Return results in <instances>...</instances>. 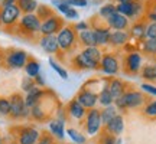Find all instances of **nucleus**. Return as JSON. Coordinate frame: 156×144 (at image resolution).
<instances>
[{"label":"nucleus","mask_w":156,"mask_h":144,"mask_svg":"<svg viewBox=\"0 0 156 144\" xmlns=\"http://www.w3.org/2000/svg\"><path fill=\"white\" fill-rule=\"evenodd\" d=\"M145 95L142 92L130 89L114 100V105L117 110H136L139 107L145 105Z\"/></svg>","instance_id":"obj_1"},{"label":"nucleus","mask_w":156,"mask_h":144,"mask_svg":"<svg viewBox=\"0 0 156 144\" xmlns=\"http://www.w3.org/2000/svg\"><path fill=\"white\" fill-rule=\"evenodd\" d=\"M56 39H58V45L59 49L64 52L71 50L78 42V32L71 26V25H65L64 28L56 33Z\"/></svg>","instance_id":"obj_2"},{"label":"nucleus","mask_w":156,"mask_h":144,"mask_svg":"<svg viewBox=\"0 0 156 144\" xmlns=\"http://www.w3.org/2000/svg\"><path fill=\"white\" fill-rule=\"evenodd\" d=\"M101 127H103V120H101V112L98 108H91L87 110V114L84 117V128L85 133L88 135H97L100 133Z\"/></svg>","instance_id":"obj_3"},{"label":"nucleus","mask_w":156,"mask_h":144,"mask_svg":"<svg viewBox=\"0 0 156 144\" xmlns=\"http://www.w3.org/2000/svg\"><path fill=\"white\" fill-rule=\"evenodd\" d=\"M10 101V114L9 115L12 118H26L30 115V108L25 104V97H22L20 94H13L9 98Z\"/></svg>","instance_id":"obj_4"},{"label":"nucleus","mask_w":156,"mask_h":144,"mask_svg":"<svg viewBox=\"0 0 156 144\" xmlns=\"http://www.w3.org/2000/svg\"><path fill=\"white\" fill-rule=\"evenodd\" d=\"M116 10L130 19H137L143 12V3L140 0H130V2H122V3H117L116 5Z\"/></svg>","instance_id":"obj_5"},{"label":"nucleus","mask_w":156,"mask_h":144,"mask_svg":"<svg viewBox=\"0 0 156 144\" xmlns=\"http://www.w3.org/2000/svg\"><path fill=\"white\" fill-rule=\"evenodd\" d=\"M104 75L108 77H116L120 72V61L114 53H103V58L100 61V67H98Z\"/></svg>","instance_id":"obj_6"},{"label":"nucleus","mask_w":156,"mask_h":144,"mask_svg":"<svg viewBox=\"0 0 156 144\" xmlns=\"http://www.w3.org/2000/svg\"><path fill=\"white\" fill-rule=\"evenodd\" d=\"M28 61H29L28 52H25V50H22V49L10 50L5 58L6 67L10 68V69H20V68H25V65H26Z\"/></svg>","instance_id":"obj_7"},{"label":"nucleus","mask_w":156,"mask_h":144,"mask_svg":"<svg viewBox=\"0 0 156 144\" xmlns=\"http://www.w3.org/2000/svg\"><path fill=\"white\" fill-rule=\"evenodd\" d=\"M143 67V58L139 52H130L124 56L123 61V71L129 75H136Z\"/></svg>","instance_id":"obj_8"},{"label":"nucleus","mask_w":156,"mask_h":144,"mask_svg":"<svg viewBox=\"0 0 156 144\" xmlns=\"http://www.w3.org/2000/svg\"><path fill=\"white\" fill-rule=\"evenodd\" d=\"M41 19H39L35 13H28V15H23L19 19V29L26 32V33H41Z\"/></svg>","instance_id":"obj_9"},{"label":"nucleus","mask_w":156,"mask_h":144,"mask_svg":"<svg viewBox=\"0 0 156 144\" xmlns=\"http://www.w3.org/2000/svg\"><path fill=\"white\" fill-rule=\"evenodd\" d=\"M77 101L85 108V110L95 108L97 104H98V92L93 91V89L88 88V87H84V88L77 94Z\"/></svg>","instance_id":"obj_10"},{"label":"nucleus","mask_w":156,"mask_h":144,"mask_svg":"<svg viewBox=\"0 0 156 144\" xmlns=\"http://www.w3.org/2000/svg\"><path fill=\"white\" fill-rule=\"evenodd\" d=\"M65 26V22H64V19L61 16H54L48 17L46 20L42 22L41 25V33L42 35H56L62 28Z\"/></svg>","instance_id":"obj_11"},{"label":"nucleus","mask_w":156,"mask_h":144,"mask_svg":"<svg viewBox=\"0 0 156 144\" xmlns=\"http://www.w3.org/2000/svg\"><path fill=\"white\" fill-rule=\"evenodd\" d=\"M80 53L85 58V61L88 62L90 69H91V71L98 69V67H100V61H101V58H103V52L100 50L98 46H87V48H84Z\"/></svg>","instance_id":"obj_12"},{"label":"nucleus","mask_w":156,"mask_h":144,"mask_svg":"<svg viewBox=\"0 0 156 144\" xmlns=\"http://www.w3.org/2000/svg\"><path fill=\"white\" fill-rule=\"evenodd\" d=\"M22 17V12L16 5L7 6V7H2L0 10V23L5 26H10Z\"/></svg>","instance_id":"obj_13"},{"label":"nucleus","mask_w":156,"mask_h":144,"mask_svg":"<svg viewBox=\"0 0 156 144\" xmlns=\"http://www.w3.org/2000/svg\"><path fill=\"white\" fill-rule=\"evenodd\" d=\"M106 23L110 30H127L130 26V20L126 16L120 15L119 12H114L110 17H107Z\"/></svg>","instance_id":"obj_14"},{"label":"nucleus","mask_w":156,"mask_h":144,"mask_svg":"<svg viewBox=\"0 0 156 144\" xmlns=\"http://www.w3.org/2000/svg\"><path fill=\"white\" fill-rule=\"evenodd\" d=\"M41 139V133L35 127H25L20 130L17 135V143L19 144H36Z\"/></svg>","instance_id":"obj_15"},{"label":"nucleus","mask_w":156,"mask_h":144,"mask_svg":"<svg viewBox=\"0 0 156 144\" xmlns=\"http://www.w3.org/2000/svg\"><path fill=\"white\" fill-rule=\"evenodd\" d=\"M39 45L44 49V52L49 53V55H55L59 52V45H58L56 35H42Z\"/></svg>","instance_id":"obj_16"},{"label":"nucleus","mask_w":156,"mask_h":144,"mask_svg":"<svg viewBox=\"0 0 156 144\" xmlns=\"http://www.w3.org/2000/svg\"><path fill=\"white\" fill-rule=\"evenodd\" d=\"M106 125V130L108 134H112L114 137H119L122 135L123 131H124V118H123L122 114H116L110 121L104 124Z\"/></svg>","instance_id":"obj_17"},{"label":"nucleus","mask_w":156,"mask_h":144,"mask_svg":"<svg viewBox=\"0 0 156 144\" xmlns=\"http://www.w3.org/2000/svg\"><path fill=\"white\" fill-rule=\"evenodd\" d=\"M93 32L95 35V40H97V46H107L110 45V33L112 30L108 26H100V25H93Z\"/></svg>","instance_id":"obj_18"},{"label":"nucleus","mask_w":156,"mask_h":144,"mask_svg":"<svg viewBox=\"0 0 156 144\" xmlns=\"http://www.w3.org/2000/svg\"><path fill=\"white\" fill-rule=\"evenodd\" d=\"M130 35L127 30H112L110 33V45L113 48H120L129 42Z\"/></svg>","instance_id":"obj_19"},{"label":"nucleus","mask_w":156,"mask_h":144,"mask_svg":"<svg viewBox=\"0 0 156 144\" xmlns=\"http://www.w3.org/2000/svg\"><path fill=\"white\" fill-rule=\"evenodd\" d=\"M67 110H68V114L73 117L74 120H78V121H80V120H84V117L87 114V110L78 102L77 98H74L73 101H69Z\"/></svg>","instance_id":"obj_20"},{"label":"nucleus","mask_w":156,"mask_h":144,"mask_svg":"<svg viewBox=\"0 0 156 144\" xmlns=\"http://www.w3.org/2000/svg\"><path fill=\"white\" fill-rule=\"evenodd\" d=\"M44 95H45L44 89L41 87H35L29 92H26V95H25V104L30 108V107L36 105L38 102H41V100L44 98Z\"/></svg>","instance_id":"obj_21"},{"label":"nucleus","mask_w":156,"mask_h":144,"mask_svg":"<svg viewBox=\"0 0 156 144\" xmlns=\"http://www.w3.org/2000/svg\"><path fill=\"white\" fill-rule=\"evenodd\" d=\"M49 133L58 140H64L65 137V121L62 118H55L49 122Z\"/></svg>","instance_id":"obj_22"},{"label":"nucleus","mask_w":156,"mask_h":144,"mask_svg":"<svg viewBox=\"0 0 156 144\" xmlns=\"http://www.w3.org/2000/svg\"><path fill=\"white\" fill-rule=\"evenodd\" d=\"M78 42L83 45L84 48H87V46H97V40H95V35L93 32V29H87V30L78 32Z\"/></svg>","instance_id":"obj_23"},{"label":"nucleus","mask_w":156,"mask_h":144,"mask_svg":"<svg viewBox=\"0 0 156 144\" xmlns=\"http://www.w3.org/2000/svg\"><path fill=\"white\" fill-rule=\"evenodd\" d=\"M98 104L101 107H107L114 104V97L112 95L110 89H108V85H107V81L103 84L101 89L98 91Z\"/></svg>","instance_id":"obj_24"},{"label":"nucleus","mask_w":156,"mask_h":144,"mask_svg":"<svg viewBox=\"0 0 156 144\" xmlns=\"http://www.w3.org/2000/svg\"><path fill=\"white\" fill-rule=\"evenodd\" d=\"M107 85H108V89H110L112 95L114 97V100L126 92V84L120 81V79H117V78H113L110 81H107Z\"/></svg>","instance_id":"obj_25"},{"label":"nucleus","mask_w":156,"mask_h":144,"mask_svg":"<svg viewBox=\"0 0 156 144\" xmlns=\"http://www.w3.org/2000/svg\"><path fill=\"white\" fill-rule=\"evenodd\" d=\"M52 3H54V5L56 6V9L61 12L65 17H68V19H78V16H80V13L77 12V9H74L73 6L61 3V2H58V0H54Z\"/></svg>","instance_id":"obj_26"},{"label":"nucleus","mask_w":156,"mask_h":144,"mask_svg":"<svg viewBox=\"0 0 156 144\" xmlns=\"http://www.w3.org/2000/svg\"><path fill=\"white\" fill-rule=\"evenodd\" d=\"M140 75H142V78L145 81L155 82L156 81V63H146L145 67H142Z\"/></svg>","instance_id":"obj_27"},{"label":"nucleus","mask_w":156,"mask_h":144,"mask_svg":"<svg viewBox=\"0 0 156 144\" xmlns=\"http://www.w3.org/2000/svg\"><path fill=\"white\" fill-rule=\"evenodd\" d=\"M16 6L20 9L22 13L28 15V13H34L38 9V2L36 0H17Z\"/></svg>","instance_id":"obj_28"},{"label":"nucleus","mask_w":156,"mask_h":144,"mask_svg":"<svg viewBox=\"0 0 156 144\" xmlns=\"http://www.w3.org/2000/svg\"><path fill=\"white\" fill-rule=\"evenodd\" d=\"M130 36L134 39H146V23L136 22L130 28Z\"/></svg>","instance_id":"obj_29"},{"label":"nucleus","mask_w":156,"mask_h":144,"mask_svg":"<svg viewBox=\"0 0 156 144\" xmlns=\"http://www.w3.org/2000/svg\"><path fill=\"white\" fill-rule=\"evenodd\" d=\"M25 72H26V77H38L41 74V63L38 61H35V59H29L26 62V65H25Z\"/></svg>","instance_id":"obj_30"},{"label":"nucleus","mask_w":156,"mask_h":144,"mask_svg":"<svg viewBox=\"0 0 156 144\" xmlns=\"http://www.w3.org/2000/svg\"><path fill=\"white\" fill-rule=\"evenodd\" d=\"M100 112H101V120H103V124H107V122L110 121V120H112L116 114H119L114 104H112V105H107V107H103V110H101Z\"/></svg>","instance_id":"obj_31"},{"label":"nucleus","mask_w":156,"mask_h":144,"mask_svg":"<svg viewBox=\"0 0 156 144\" xmlns=\"http://www.w3.org/2000/svg\"><path fill=\"white\" fill-rule=\"evenodd\" d=\"M55 13H54V10L51 9L49 6L46 5H38V9H36V16L41 19V22H44V20H46L48 17L54 16Z\"/></svg>","instance_id":"obj_32"},{"label":"nucleus","mask_w":156,"mask_h":144,"mask_svg":"<svg viewBox=\"0 0 156 144\" xmlns=\"http://www.w3.org/2000/svg\"><path fill=\"white\" fill-rule=\"evenodd\" d=\"M142 49L146 55L156 56V39H145Z\"/></svg>","instance_id":"obj_33"},{"label":"nucleus","mask_w":156,"mask_h":144,"mask_svg":"<svg viewBox=\"0 0 156 144\" xmlns=\"http://www.w3.org/2000/svg\"><path fill=\"white\" fill-rule=\"evenodd\" d=\"M67 134L75 144H85V135L81 134L78 130H75V128H68Z\"/></svg>","instance_id":"obj_34"},{"label":"nucleus","mask_w":156,"mask_h":144,"mask_svg":"<svg viewBox=\"0 0 156 144\" xmlns=\"http://www.w3.org/2000/svg\"><path fill=\"white\" fill-rule=\"evenodd\" d=\"M116 10V5H113V3H107V5L101 6L100 7V12H98V17H101V19H104L106 20L107 17H110L114 13Z\"/></svg>","instance_id":"obj_35"},{"label":"nucleus","mask_w":156,"mask_h":144,"mask_svg":"<svg viewBox=\"0 0 156 144\" xmlns=\"http://www.w3.org/2000/svg\"><path fill=\"white\" fill-rule=\"evenodd\" d=\"M30 115H32V118L38 120V121L45 120L46 114H45V111H44V108H42V105H41V102H38V104L34 107H30Z\"/></svg>","instance_id":"obj_36"},{"label":"nucleus","mask_w":156,"mask_h":144,"mask_svg":"<svg viewBox=\"0 0 156 144\" xmlns=\"http://www.w3.org/2000/svg\"><path fill=\"white\" fill-rule=\"evenodd\" d=\"M49 67L54 69V71L59 75V77L62 78V79H68V72H67V69L64 67H61L59 63L56 61H54V59H49Z\"/></svg>","instance_id":"obj_37"},{"label":"nucleus","mask_w":156,"mask_h":144,"mask_svg":"<svg viewBox=\"0 0 156 144\" xmlns=\"http://www.w3.org/2000/svg\"><path fill=\"white\" fill-rule=\"evenodd\" d=\"M9 114H10V101L0 97V115H9Z\"/></svg>","instance_id":"obj_38"},{"label":"nucleus","mask_w":156,"mask_h":144,"mask_svg":"<svg viewBox=\"0 0 156 144\" xmlns=\"http://www.w3.org/2000/svg\"><path fill=\"white\" fill-rule=\"evenodd\" d=\"M36 87V84H35V79L30 77H25L22 79V89L25 91V92H29L32 88H35Z\"/></svg>","instance_id":"obj_39"},{"label":"nucleus","mask_w":156,"mask_h":144,"mask_svg":"<svg viewBox=\"0 0 156 144\" xmlns=\"http://www.w3.org/2000/svg\"><path fill=\"white\" fill-rule=\"evenodd\" d=\"M143 112L147 117H156V100L147 102L145 105V108H143Z\"/></svg>","instance_id":"obj_40"},{"label":"nucleus","mask_w":156,"mask_h":144,"mask_svg":"<svg viewBox=\"0 0 156 144\" xmlns=\"http://www.w3.org/2000/svg\"><path fill=\"white\" fill-rule=\"evenodd\" d=\"M146 39H156V23L151 22L146 25Z\"/></svg>","instance_id":"obj_41"},{"label":"nucleus","mask_w":156,"mask_h":144,"mask_svg":"<svg viewBox=\"0 0 156 144\" xmlns=\"http://www.w3.org/2000/svg\"><path fill=\"white\" fill-rule=\"evenodd\" d=\"M61 3H65V5H69V6H77V7H85L88 5V0H58Z\"/></svg>","instance_id":"obj_42"},{"label":"nucleus","mask_w":156,"mask_h":144,"mask_svg":"<svg viewBox=\"0 0 156 144\" xmlns=\"http://www.w3.org/2000/svg\"><path fill=\"white\" fill-rule=\"evenodd\" d=\"M140 88H142V91H145L147 95H153V97H156V87L155 85H152V84H142Z\"/></svg>","instance_id":"obj_43"},{"label":"nucleus","mask_w":156,"mask_h":144,"mask_svg":"<svg viewBox=\"0 0 156 144\" xmlns=\"http://www.w3.org/2000/svg\"><path fill=\"white\" fill-rule=\"evenodd\" d=\"M100 144H117V137L112 135V134H104L103 139H101V143Z\"/></svg>","instance_id":"obj_44"},{"label":"nucleus","mask_w":156,"mask_h":144,"mask_svg":"<svg viewBox=\"0 0 156 144\" xmlns=\"http://www.w3.org/2000/svg\"><path fill=\"white\" fill-rule=\"evenodd\" d=\"M73 28L77 30V32H81V30H87L90 29V23L88 22H78L75 25H73Z\"/></svg>","instance_id":"obj_45"},{"label":"nucleus","mask_w":156,"mask_h":144,"mask_svg":"<svg viewBox=\"0 0 156 144\" xmlns=\"http://www.w3.org/2000/svg\"><path fill=\"white\" fill-rule=\"evenodd\" d=\"M35 84H36V87H45V78L42 74H39L38 77H35Z\"/></svg>","instance_id":"obj_46"},{"label":"nucleus","mask_w":156,"mask_h":144,"mask_svg":"<svg viewBox=\"0 0 156 144\" xmlns=\"http://www.w3.org/2000/svg\"><path fill=\"white\" fill-rule=\"evenodd\" d=\"M17 0H3L2 2V7H7V6H13L16 5Z\"/></svg>","instance_id":"obj_47"},{"label":"nucleus","mask_w":156,"mask_h":144,"mask_svg":"<svg viewBox=\"0 0 156 144\" xmlns=\"http://www.w3.org/2000/svg\"><path fill=\"white\" fill-rule=\"evenodd\" d=\"M51 143H52L51 137H42V139H39V141L36 144H51Z\"/></svg>","instance_id":"obj_48"},{"label":"nucleus","mask_w":156,"mask_h":144,"mask_svg":"<svg viewBox=\"0 0 156 144\" xmlns=\"http://www.w3.org/2000/svg\"><path fill=\"white\" fill-rule=\"evenodd\" d=\"M147 19L151 20V22H155L156 23V13L153 10H151L149 13H147Z\"/></svg>","instance_id":"obj_49"},{"label":"nucleus","mask_w":156,"mask_h":144,"mask_svg":"<svg viewBox=\"0 0 156 144\" xmlns=\"http://www.w3.org/2000/svg\"><path fill=\"white\" fill-rule=\"evenodd\" d=\"M119 3H122V2H130V0H117Z\"/></svg>","instance_id":"obj_50"},{"label":"nucleus","mask_w":156,"mask_h":144,"mask_svg":"<svg viewBox=\"0 0 156 144\" xmlns=\"http://www.w3.org/2000/svg\"><path fill=\"white\" fill-rule=\"evenodd\" d=\"M0 144H2V137H0Z\"/></svg>","instance_id":"obj_51"},{"label":"nucleus","mask_w":156,"mask_h":144,"mask_svg":"<svg viewBox=\"0 0 156 144\" xmlns=\"http://www.w3.org/2000/svg\"><path fill=\"white\" fill-rule=\"evenodd\" d=\"M10 144H19V143H10Z\"/></svg>","instance_id":"obj_52"},{"label":"nucleus","mask_w":156,"mask_h":144,"mask_svg":"<svg viewBox=\"0 0 156 144\" xmlns=\"http://www.w3.org/2000/svg\"><path fill=\"white\" fill-rule=\"evenodd\" d=\"M2 2H3V0H0V3H2Z\"/></svg>","instance_id":"obj_53"},{"label":"nucleus","mask_w":156,"mask_h":144,"mask_svg":"<svg viewBox=\"0 0 156 144\" xmlns=\"http://www.w3.org/2000/svg\"><path fill=\"white\" fill-rule=\"evenodd\" d=\"M2 144H3V143H2Z\"/></svg>","instance_id":"obj_54"}]
</instances>
